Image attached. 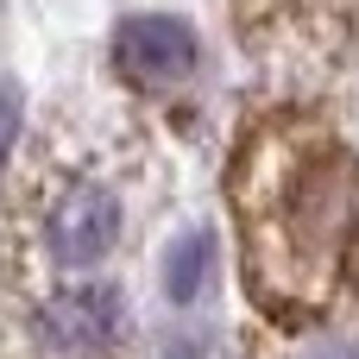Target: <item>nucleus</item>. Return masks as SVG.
<instances>
[{
  "label": "nucleus",
  "mask_w": 359,
  "mask_h": 359,
  "mask_svg": "<svg viewBox=\"0 0 359 359\" xmlns=\"http://www.w3.org/2000/svg\"><path fill=\"white\" fill-rule=\"evenodd\" d=\"M120 334V290L114 284H76L38 309V341L57 359H88L107 353Z\"/></svg>",
  "instance_id": "obj_3"
},
{
  "label": "nucleus",
  "mask_w": 359,
  "mask_h": 359,
  "mask_svg": "<svg viewBox=\"0 0 359 359\" xmlns=\"http://www.w3.org/2000/svg\"><path fill=\"white\" fill-rule=\"evenodd\" d=\"M246 265L265 303L309 309L334 290L359 227V164L328 139H265V164H246Z\"/></svg>",
  "instance_id": "obj_1"
},
{
  "label": "nucleus",
  "mask_w": 359,
  "mask_h": 359,
  "mask_svg": "<svg viewBox=\"0 0 359 359\" xmlns=\"http://www.w3.org/2000/svg\"><path fill=\"white\" fill-rule=\"evenodd\" d=\"M114 240H120V202H114V189H101V183H76L57 208H50V252H57V265H101L107 252H114Z\"/></svg>",
  "instance_id": "obj_4"
},
{
  "label": "nucleus",
  "mask_w": 359,
  "mask_h": 359,
  "mask_svg": "<svg viewBox=\"0 0 359 359\" xmlns=\"http://www.w3.org/2000/svg\"><path fill=\"white\" fill-rule=\"evenodd\" d=\"M196 32H189V19H177V13H133V19H120V32H114V69H126L133 82H145V88H164V82H183L189 69H196Z\"/></svg>",
  "instance_id": "obj_2"
},
{
  "label": "nucleus",
  "mask_w": 359,
  "mask_h": 359,
  "mask_svg": "<svg viewBox=\"0 0 359 359\" xmlns=\"http://www.w3.org/2000/svg\"><path fill=\"white\" fill-rule=\"evenodd\" d=\"M13 133H19V82H0V164L13 151Z\"/></svg>",
  "instance_id": "obj_6"
},
{
  "label": "nucleus",
  "mask_w": 359,
  "mask_h": 359,
  "mask_svg": "<svg viewBox=\"0 0 359 359\" xmlns=\"http://www.w3.org/2000/svg\"><path fill=\"white\" fill-rule=\"evenodd\" d=\"M208 265H215V233L208 227H189L164 246V297L170 303H196L202 284H208Z\"/></svg>",
  "instance_id": "obj_5"
},
{
  "label": "nucleus",
  "mask_w": 359,
  "mask_h": 359,
  "mask_svg": "<svg viewBox=\"0 0 359 359\" xmlns=\"http://www.w3.org/2000/svg\"><path fill=\"white\" fill-rule=\"evenodd\" d=\"M328 359H359V341H353V347H341V353H328Z\"/></svg>",
  "instance_id": "obj_7"
}]
</instances>
